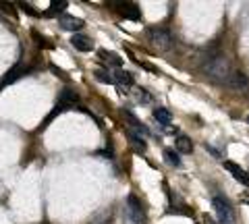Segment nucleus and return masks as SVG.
<instances>
[{"instance_id":"nucleus-2","label":"nucleus","mask_w":249,"mask_h":224,"mask_svg":"<svg viewBox=\"0 0 249 224\" xmlns=\"http://www.w3.org/2000/svg\"><path fill=\"white\" fill-rule=\"evenodd\" d=\"M124 222L127 224H145L143 207L135 195H129L127 206H124Z\"/></svg>"},{"instance_id":"nucleus-1","label":"nucleus","mask_w":249,"mask_h":224,"mask_svg":"<svg viewBox=\"0 0 249 224\" xmlns=\"http://www.w3.org/2000/svg\"><path fill=\"white\" fill-rule=\"evenodd\" d=\"M204 73L210 77L212 81H218V83H227L229 77H231V65L229 60L222 56V54H218V56H210L208 63L204 65Z\"/></svg>"},{"instance_id":"nucleus-16","label":"nucleus","mask_w":249,"mask_h":224,"mask_svg":"<svg viewBox=\"0 0 249 224\" xmlns=\"http://www.w3.org/2000/svg\"><path fill=\"white\" fill-rule=\"evenodd\" d=\"M100 56H102L108 65H114V67H121L123 65V58L119 56V54L114 52H106V50H100Z\"/></svg>"},{"instance_id":"nucleus-8","label":"nucleus","mask_w":249,"mask_h":224,"mask_svg":"<svg viewBox=\"0 0 249 224\" xmlns=\"http://www.w3.org/2000/svg\"><path fill=\"white\" fill-rule=\"evenodd\" d=\"M123 117H124V119H127V121H129V125H131V127H133V129L137 131V133H139V135H145V137H147V135H150V129H147V127L143 125V122H142V121H139V119H137V117H135V114H133V112H131V110H123Z\"/></svg>"},{"instance_id":"nucleus-4","label":"nucleus","mask_w":249,"mask_h":224,"mask_svg":"<svg viewBox=\"0 0 249 224\" xmlns=\"http://www.w3.org/2000/svg\"><path fill=\"white\" fill-rule=\"evenodd\" d=\"M212 206H214V210L218 214V222L220 224H235V212H232V207L227 204V199L214 197Z\"/></svg>"},{"instance_id":"nucleus-13","label":"nucleus","mask_w":249,"mask_h":224,"mask_svg":"<svg viewBox=\"0 0 249 224\" xmlns=\"http://www.w3.org/2000/svg\"><path fill=\"white\" fill-rule=\"evenodd\" d=\"M154 119L160 122V125L168 127L170 122H173V114H170L166 108H154Z\"/></svg>"},{"instance_id":"nucleus-11","label":"nucleus","mask_w":249,"mask_h":224,"mask_svg":"<svg viewBox=\"0 0 249 224\" xmlns=\"http://www.w3.org/2000/svg\"><path fill=\"white\" fill-rule=\"evenodd\" d=\"M121 6H123V9H121L123 17L133 19V21H139V19H142V13H139V6H137V4L127 2V4H121Z\"/></svg>"},{"instance_id":"nucleus-24","label":"nucleus","mask_w":249,"mask_h":224,"mask_svg":"<svg viewBox=\"0 0 249 224\" xmlns=\"http://www.w3.org/2000/svg\"><path fill=\"white\" fill-rule=\"evenodd\" d=\"M247 121H249V119H247Z\"/></svg>"},{"instance_id":"nucleus-6","label":"nucleus","mask_w":249,"mask_h":224,"mask_svg":"<svg viewBox=\"0 0 249 224\" xmlns=\"http://www.w3.org/2000/svg\"><path fill=\"white\" fill-rule=\"evenodd\" d=\"M112 81L119 86L121 91H124L127 87H133V77H131L129 71H123V69H119V71L112 73Z\"/></svg>"},{"instance_id":"nucleus-10","label":"nucleus","mask_w":249,"mask_h":224,"mask_svg":"<svg viewBox=\"0 0 249 224\" xmlns=\"http://www.w3.org/2000/svg\"><path fill=\"white\" fill-rule=\"evenodd\" d=\"M127 137H129V145H131V148H133L137 154H145L147 145H145V141H143L142 135L133 133V131H127Z\"/></svg>"},{"instance_id":"nucleus-22","label":"nucleus","mask_w":249,"mask_h":224,"mask_svg":"<svg viewBox=\"0 0 249 224\" xmlns=\"http://www.w3.org/2000/svg\"><path fill=\"white\" fill-rule=\"evenodd\" d=\"M21 9H23V11H27L29 15H36V11L31 9V4H21Z\"/></svg>"},{"instance_id":"nucleus-14","label":"nucleus","mask_w":249,"mask_h":224,"mask_svg":"<svg viewBox=\"0 0 249 224\" xmlns=\"http://www.w3.org/2000/svg\"><path fill=\"white\" fill-rule=\"evenodd\" d=\"M191 150H193V143H191L189 137L181 135V137L177 139V152L178 154H191Z\"/></svg>"},{"instance_id":"nucleus-19","label":"nucleus","mask_w":249,"mask_h":224,"mask_svg":"<svg viewBox=\"0 0 249 224\" xmlns=\"http://www.w3.org/2000/svg\"><path fill=\"white\" fill-rule=\"evenodd\" d=\"M93 75H96V79H98V81L108 83V86H110V83H114V81H112V75L108 73V71H104V69H98V71L93 73Z\"/></svg>"},{"instance_id":"nucleus-9","label":"nucleus","mask_w":249,"mask_h":224,"mask_svg":"<svg viewBox=\"0 0 249 224\" xmlns=\"http://www.w3.org/2000/svg\"><path fill=\"white\" fill-rule=\"evenodd\" d=\"M71 44H73V48L79 50V52H89L93 48V42L89 40L88 35H83V34H75L71 37Z\"/></svg>"},{"instance_id":"nucleus-3","label":"nucleus","mask_w":249,"mask_h":224,"mask_svg":"<svg viewBox=\"0 0 249 224\" xmlns=\"http://www.w3.org/2000/svg\"><path fill=\"white\" fill-rule=\"evenodd\" d=\"M150 40H152L154 48L160 50V52H166V50L173 48V35H170L166 29H162V27L150 29Z\"/></svg>"},{"instance_id":"nucleus-23","label":"nucleus","mask_w":249,"mask_h":224,"mask_svg":"<svg viewBox=\"0 0 249 224\" xmlns=\"http://www.w3.org/2000/svg\"><path fill=\"white\" fill-rule=\"evenodd\" d=\"M204 224H216V222H214L212 218H210V216H208V214H204Z\"/></svg>"},{"instance_id":"nucleus-21","label":"nucleus","mask_w":249,"mask_h":224,"mask_svg":"<svg viewBox=\"0 0 249 224\" xmlns=\"http://www.w3.org/2000/svg\"><path fill=\"white\" fill-rule=\"evenodd\" d=\"M142 67H145V69H147V71H152V73H160V71H158V69H156L154 65H150V63H142Z\"/></svg>"},{"instance_id":"nucleus-5","label":"nucleus","mask_w":249,"mask_h":224,"mask_svg":"<svg viewBox=\"0 0 249 224\" xmlns=\"http://www.w3.org/2000/svg\"><path fill=\"white\" fill-rule=\"evenodd\" d=\"M58 23H60L62 29H67V32H79V29H83V25H85L83 19L73 17V15H60Z\"/></svg>"},{"instance_id":"nucleus-15","label":"nucleus","mask_w":249,"mask_h":224,"mask_svg":"<svg viewBox=\"0 0 249 224\" xmlns=\"http://www.w3.org/2000/svg\"><path fill=\"white\" fill-rule=\"evenodd\" d=\"M164 160H166V164L175 166V168L181 166V158H178V152H177V150H173V148L164 150Z\"/></svg>"},{"instance_id":"nucleus-7","label":"nucleus","mask_w":249,"mask_h":224,"mask_svg":"<svg viewBox=\"0 0 249 224\" xmlns=\"http://www.w3.org/2000/svg\"><path fill=\"white\" fill-rule=\"evenodd\" d=\"M224 168H227V171H229L232 176H235L239 183H243V185H247V187H249V172H245L239 164H235V162L227 160V162H224Z\"/></svg>"},{"instance_id":"nucleus-20","label":"nucleus","mask_w":249,"mask_h":224,"mask_svg":"<svg viewBox=\"0 0 249 224\" xmlns=\"http://www.w3.org/2000/svg\"><path fill=\"white\" fill-rule=\"evenodd\" d=\"M135 98H137V102H143V104H150V102H152V96L147 94L145 89H142V91H135Z\"/></svg>"},{"instance_id":"nucleus-18","label":"nucleus","mask_w":249,"mask_h":224,"mask_svg":"<svg viewBox=\"0 0 249 224\" xmlns=\"http://www.w3.org/2000/svg\"><path fill=\"white\" fill-rule=\"evenodd\" d=\"M23 71H25V69H23L21 65H19V67H15V69H13V71H11V75H6V77H4L2 86H6V83H13L15 79H19V77L23 75Z\"/></svg>"},{"instance_id":"nucleus-12","label":"nucleus","mask_w":249,"mask_h":224,"mask_svg":"<svg viewBox=\"0 0 249 224\" xmlns=\"http://www.w3.org/2000/svg\"><path fill=\"white\" fill-rule=\"evenodd\" d=\"M227 86L235 87V89H241V87H245V86H247V79H245V75H243V73L232 71L231 77H229V81H227Z\"/></svg>"},{"instance_id":"nucleus-17","label":"nucleus","mask_w":249,"mask_h":224,"mask_svg":"<svg viewBox=\"0 0 249 224\" xmlns=\"http://www.w3.org/2000/svg\"><path fill=\"white\" fill-rule=\"evenodd\" d=\"M67 4H69L67 0H58V2L54 0V2H50V9L46 11V15H56V13H60V11H65Z\"/></svg>"}]
</instances>
